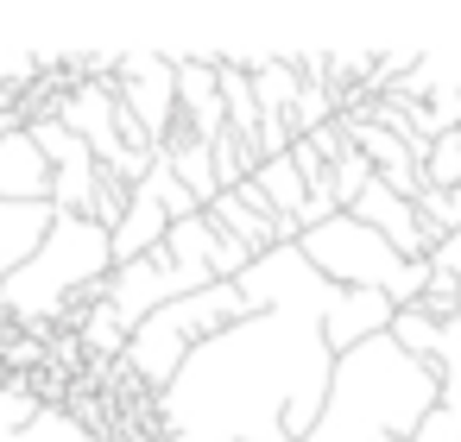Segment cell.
Returning a JSON list of instances; mask_svg holds the SVG:
<instances>
[{
  "mask_svg": "<svg viewBox=\"0 0 461 442\" xmlns=\"http://www.w3.org/2000/svg\"><path fill=\"white\" fill-rule=\"evenodd\" d=\"M436 335H442V322H429V316H417V310H398V322H392V341H398L411 360H423L429 373H436Z\"/></svg>",
  "mask_w": 461,
  "mask_h": 442,
  "instance_id": "e0dca14e",
  "label": "cell"
},
{
  "mask_svg": "<svg viewBox=\"0 0 461 442\" xmlns=\"http://www.w3.org/2000/svg\"><path fill=\"white\" fill-rule=\"evenodd\" d=\"M348 215H354V221H366V228H379L404 259H429V253H436V234H429V221L417 215V203H404V196H398V190H385L379 177H373V190H366Z\"/></svg>",
  "mask_w": 461,
  "mask_h": 442,
  "instance_id": "8992f818",
  "label": "cell"
},
{
  "mask_svg": "<svg viewBox=\"0 0 461 442\" xmlns=\"http://www.w3.org/2000/svg\"><path fill=\"white\" fill-rule=\"evenodd\" d=\"M373 177H379V171H373V158H366L360 146H348V152L329 165V184H335V203H341V209H354V203L373 190Z\"/></svg>",
  "mask_w": 461,
  "mask_h": 442,
  "instance_id": "9a60e30c",
  "label": "cell"
},
{
  "mask_svg": "<svg viewBox=\"0 0 461 442\" xmlns=\"http://www.w3.org/2000/svg\"><path fill=\"white\" fill-rule=\"evenodd\" d=\"M209 215H215V221H221V228L253 253V259H266V253L278 247V221H285V215L266 203V190H259V184H240V190L215 196V203H209Z\"/></svg>",
  "mask_w": 461,
  "mask_h": 442,
  "instance_id": "ba28073f",
  "label": "cell"
},
{
  "mask_svg": "<svg viewBox=\"0 0 461 442\" xmlns=\"http://www.w3.org/2000/svg\"><path fill=\"white\" fill-rule=\"evenodd\" d=\"M423 177H429V190H461V133H442V140L429 146Z\"/></svg>",
  "mask_w": 461,
  "mask_h": 442,
  "instance_id": "ac0fdd59",
  "label": "cell"
},
{
  "mask_svg": "<svg viewBox=\"0 0 461 442\" xmlns=\"http://www.w3.org/2000/svg\"><path fill=\"white\" fill-rule=\"evenodd\" d=\"M335 392L322 316H253L203 341L152 398L171 442H310Z\"/></svg>",
  "mask_w": 461,
  "mask_h": 442,
  "instance_id": "6da1fadb",
  "label": "cell"
},
{
  "mask_svg": "<svg viewBox=\"0 0 461 442\" xmlns=\"http://www.w3.org/2000/svg\"><path fill=\"white\" fill-rule=\"evenodd\" d=\"M58 209L51 203H0V284H7L20 266L39 259V247L51 240Z\"/></svg>",
  "mask_w": 461,
  "mask_h": 442,
  "instance_id": "9c48e42d",
  "label": "cell"
},
{
  "mask_svg": "<svg viewBox=\"0 0 461 442\" xmlns=\"http://www.w3.org/2000/svg\"><path fill=\"white\" fill-rule=\"evenodd\" d=\"M77 341H83V354H89V360H121V354H127V341H133V322H127L114 303H95V310H89V322L77 329Z\"/></svg>",
  "mask_w": 461,
  "mask_h": 442,
  "instance_id": "4fadbf2b",
  "label": "cell"
},
{
  "mask_svg": "<svg viewBox=\"0 0 461 442\" xmlns=\"http://www.w3.org/2000/svg\"><path fill=\"white\" fill-rule=\"evenodd\" d=\"M108 278H114V234L102 221L58 215V228L39 247V259L20 266L7 284H0V310H14L32 335H51V322L70 303H83V297L108 303Z\"/></svg>",
  "mask_w": 461,
  "mask_h": 442,
  "instance_id": "7a4b0ae2",
  "label": "cell"
},
{
  "mask_svg": "<svg viewBox=\"0 0 461 442\" xmlns=\"http://www.w3.org/2000/svg\"><path fill=\"white\" fill-rule=\"evenodd\" d=\"M51 190H58V171L32 140V127L0 133V203H51Z\"/></svg>",
  "mask_w": 461,
  "mask_h": 442,
  "instance_id": "52a82bcc",
  "label": "cell"
},
{
  "mask_svg": "<svg viewBox=\"0 0 461 442\" xmlns=\"http://www.w3.org/2000/svg\"><path fill=\"white\" fill-rule=\"evenodd\" d=\"M429 272H442V278H461V234L436 240V253H429Z\"/></svg>",
  "mask_w": 461,
  "mask_h": 442,
  "instance_id": "ffe728a7",
  "label": "cell"
},
{
  "mask_svg": "<svg viewBox=\"0 0 461 442\" xmlns=\"http://www.w3.org/2000/svg\"><path fill=\"white\" fill-rule=\"evenodd\" d=\"M114 95L165 146L171 127H177V114H184V102H177V58L171 51H127L121 58V77H114Z\"/></svg>",
  "mask_w": 461,
  "mask_h": 442,
  "instance_id": "5b68a950",
  "label": "cell"
},
{
  "mask_svg": "<svg viewBox=\"0 0 461 442\" xmlns=\"http://www.w3.org/2000/svg\"><path fill=\"white\" fill-rule=\"evenodd\" d=\"M158 152H165V158L177 165V177L190 184V196H196L203 209H209V203L221 196V177H215V146H209V140H203L196 127H184V121H177V127H171V140H165Z\"/></svg>",
  "mask_w": 461,
  "mask_h": 442,
  "instance_id": "30bf717a",
  "label": "cell"
},
{
  "mask_svg": "<svg viewBox=\"0 0 461 442\" xmlns=\"http://www.w3.org/2000/svg\"><path fill=\"white\" fill-rule=\"evenodd\" d=\"M209 284H215L209 272H190L171 247H158V253H146V259H133V266H114L108 303L140 329L146 316H158V310H171V303H184V297H196V291H209Z\"/></svg>",
  "mask_w": 461,
  "mask_h": 442,
  "instance_id": "277c9868",
  "label": "cell"
},
{
  "mask_svg": "<svg viewBox=\"0 0 461 442\" xmlns=\"http://www.w3.org/2000/svg\"><path fill=\"white\" fill-rule=\"evenodd\" d=\"M417 215L429 221L436 240L461 234V190H423V196H417Z\"/></svg>",
  "mask_w": 461,
  "mask_h": 442,
  "instance_id": "d6986e66",
  "label": "cell"
},
{
  "mask_svg": "<svg viewBox=\"0 0 461 442\" xmlns=\"http://www.w3.org/2000/svg\"><path fill=\"white\" fill-rule=\"evenodd\" d=\"M303 259L329 284H341V291H385L398 310H411L429 291V278H436L429 259H404L379 228H366L354 215H335L329 228H310L303 234Z\"/></svg>",
  "mask_w": 461,
  "mask_h": 442,
  "instance_id": "3957f363",
  "label": "cell"
},
{
  "mask_svg": "<svg viewBox=\"0 0 461 442\" xmlns=\"http://www.w3.org/2000/svg\"><path fill=\"white\" fill-rule=\"evenodd\" d=\"M221 102H228V127L259 140L266 127V108H259V89H253V70H240L234 58H221Z\"/></svg>",
  "mask_w": 461,
  "mask_h": 442,
  "instance_id": "8fae6325",
  "label": "cell"
},
{
  "mask_svg": "<svg viewBox=\"0 0 461 442\" xmlns=\"http://www.w3.org/2000/svg\"><path fill=\"white\" fill-rule=\"evenodd\" d=\"M253 184H259V190H266V203H272L278 215H291V221L310 209V184H303V171H297V158H291V152H285V158H266Z\"/></svg>",
  "mask_w": 461,
  "mask_h": 442,
  "instance_id": "7c38bea8",
  "label": "cell"
},
{
  "mask_svg": "<svg viewBox=\"0 0 461 442\" xmlns=\"http://www.w3.org/2000/svg\"><path fill=\"white\" fill-rule=\"evenodd\" d=\"M140 190H152V196H158V203L171 209V221H184V215H203V203L190 196V184L177 177V165H171L165 152H158V165H152V177H146Z\"/></svg>",
  "mask_w": 461,
  "mask_h": 442,
  "instance_id": "2e32d148",
  "label": "cell"
},
{
  "mask_svg": "<svg viewBox=\"0 0 461 442\" xmlns=\"http://www.w3.org/2000/svg\"><path fill=\"white\" fill-rule=\"evenodd\" d=\"M0 442H95V429H89L83 417H70V410L45 404L39 423H26V429H0Z\"/></svg>",
  "mask_w": 461,
  "mask_h": 442,
  "instance_id": "5bb4252c",
  "label": "cell"
}]
</instances>
